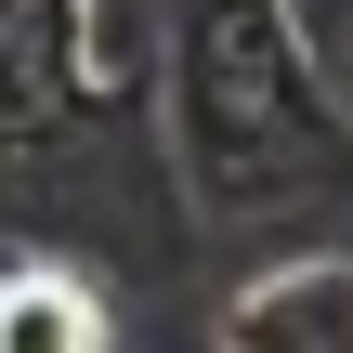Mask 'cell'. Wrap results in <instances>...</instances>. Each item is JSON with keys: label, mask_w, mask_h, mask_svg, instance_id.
<instances>
[{"label": "cell", "mask_w": 353, "mask_h": 353, "mask_svg": "<svg viewBox=\"0 0 353 353\" xmlns=\"http://www.w3.org/2000/svg\"><path fill=\"white\" fill-rule=\"evenodd\" d=\"M223 353H353V262H275L262 288H236Z\"/></svg>", "instance_id": "1"}, {"label": "cell", "mask_w": 353, "mask_h": 353, "mask_svg": "<svg viewBox=\"0 0 353 353\" xmlns=\"http://www.w3.org/2000/svg\"><path fill=\"white\" fill-rule=\"evenodd\" d=\"M0 353H105V288L79 262H0Z\"/></svg>", "instance_id": "2"}]
</instances>
